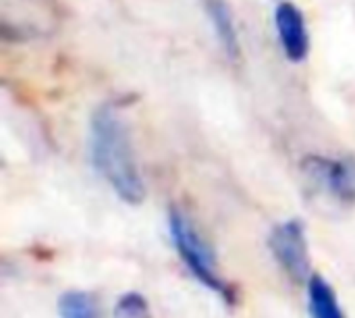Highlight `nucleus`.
<instances>
[{
	"label": "nucleus",
	"instance_id": "f257e3e1",
	"mask_svg": "<svg viewBox=\"0 0 355 318\" xmlns=\"http://www.w3.org/2000/svg\"><path fill=\"white\" fill-rule=\"evenodd\" d=\"M89 160L94 171L110 185V190L127 204L137 206L146 198V183L141 179L129 129L121 112L102 104L94 110L89 121Z\"/></svg>",
	"mask_w": 355,
	"mask_h": 318
},
{
	"label": "nucleus",
	"instance_id": "f03ea898",
	"mask_svg": "<svg viewBox=\"0 0 355 318\" xmlns=\"http://www.w3.org/2000/svg\"><path fill=\"white\" fill-rule=\"evenodd\" d=\"M168 231L177 254L185 262L189 273L210 292L218 294L227 304H235L237 298L233 285H229L218 273L216 252L212 250L208 240H204L185 210L177 206L168 210Z\"/></svg>",
	"mask_w": 355,
	"mask_h": 318
},
{
	"label": "nucleus",
	"instance_id": "7ed1b4c3",
	"mask_svg": "<svg viewBox=\"0 0 355 318\" xmlns=\"http://www.w3.org/2000/svg\"><path fill=\"white\" fill-rule=\"evenodd\" d=\"M302 173L314 192L324 194L345 206L355 204L354 156L347 154L341 158H329L320 154H310L302 160Z\"/></svg>",
	"mask_w": 355,
	"mask_h": 318
},
{
	"label": "nucleus",
	"instance_id": "20e7f679",
	"mask_svg": "<svg viewBox=\"0 0 355 318\" xmlns=\"http://www.w3.org/2000/svg\"><path fill=\"white\" fill-rule=\"evenodd\" d=\"M268 248L279 262V267L295 281L304 283L312 277V265H310V250L306 240V225L300 219H289L279 223L270 237Z\"/></svg>",
	"mask_w": 355,
	"mask_h": 318
},
{
	"label": "nucleus",
	"instance_id": "39448f33",
	"mask_svg": "<svg viewBox=\"0 0 355 318\" xmlns=\"http://www.w3.org/2000/svg\"><path fill=\"white\" fill-rule=\"evenodd\" d=\"M275 27L279 35L281 50L291 62L306 60L310 52V33L302 8L289 0L279 2L275 10Z\"/></svg>",
	"mask_w": 355,
	"mask_h": 318
},
{
	"label": "nucleus",
	"instance_id": "423d86ee",
	"mask_svg": "<svg viewBox=\"0 0 355 318\" xmlns=\"http://www.w3.org/2000/svg\"><path fill=\"white\" fill-rule=\"evenodd\" d=\"M204 4H206V15L210 19V25L214 29V35H216L223 52L231 60H239L241 58V42H239V31H237L229 0H204Z\"/></svg>",
	"mask_w": 355,
	"mask_h": 318
},
{
	"label": "nucleus",
	"instance_id": "0eeeda50",
	"mask_svg": "<svg viewBox=\"0 0 355 318\" xmlns=\"http://www.w3.org/2000/svg\"><path fill=\"white\" fill-rule=\"evenodd\" d=\"M308 310L312 318H345L335 290L318 273L308 279Z\"/></svg>",
	"mask_w": 355,
	"mask_h": 318
},
{
	"label": "nucleus",
	"instance_id": "6e6552de",
	"mask_svg": "<svg viewBox=\"0 0 355 318\" xmlns=\"http://www.w3.org/2000/svg\"><path fill=\"white\" fill-rule=\"evenodd\" d=\"M60 318H100V304L87 292H67L58 298Z\"/></svg>",
	"mask_w": 355,
	"mask_h": 318
},
{
	"label": "nucleus",
	"instance_id": "1a4fd4ad",
	"mask_svg": "<svg viewBox=\"0 0 355 318\" xmlns=\"http://www.w3.org/2000/svg\"><path fill=\"white\" fill-rule=\"evenodd\" d=\"M114 318H152L150 304L141 294L129 292L114 306Z\"/></svg>",
	"mask_w": 355,
	"mask_h": 318
}]
</instances>
